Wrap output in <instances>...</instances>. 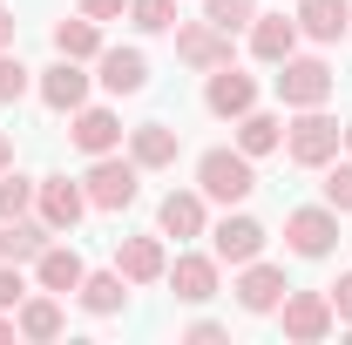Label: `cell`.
Instances as JSON below:
<instances>
[{
    "label": "cell",
    "mask_w": 352,
    "mask_h": 345,
    "mask_svg": "<svg viewBox=\"0 0 352 345\" xmlns=\"http://www.w3.org/2000/svg\"><path fill=\"white\" fill-rule=\"evenodd\" d=\"M0 47H14V7L0 0Z\"/></svg>",
    "instance_id": "d590c367"
},
{
    "label": "cell",
    "mask_w": 352,
    "mask_h": 345,
    "mask_svg": "<svg viewBox=\"0 0 352 345\" xmlns=\"http://www.w3.org/2000/svg\"><path fill=\"white\" fill-rule=\"evenodd\" d=\"M230 129H237V149H244L251 163H258V156H278V149H285V115H278V109H264V102L251 109V115H237Z\"/></svg>",
    "instance_id": "603a6c76"
},
{
    "label": "cell",
    "mask_w": 352,
    "mask_h": 345,
    "mask_svg": "<svg viewBox=\"0 0 352 345\" xmlns=\"http://www.w3.org/2000/svg\"><path fill=\"white\" fill-rule=\"evenodd\" d=\"M47 244H54V230H47L34 210H28V216H7V223H0V258H7V264H34Z\"/></svg>",
    "instance_id": "cb8c5ba5"
},
{
    "label": "cell",
    "mask_w": 352,
    "mask_h": 345,
    "mask_svg": "<svg viewBox=\"0 0 352 345\" xmlns=\"http://www.w3.org/2000/svg\"><path fill=\"white\" fill-rule=\"evenodd\" d=\"M28 88H34V68H28L14 47H0V109H7V102H21Z\"/></svg>",
    "instance_id": "f546056e"
},
{
    "label": "cell",
    "mask_w": 352,
    "mask_h": 345,
    "mask_svg": "<svg viewBox=\"0 0 352 345\" xmlns=\"http://www.w3.org/2000/svg\"><path fill=\"white\" fill-rule=\"evenodd\" d=\"M176 61L197 68V75H210V68L230 61V34L217 21H176Z\"/></svg>",
    "instance_id": "9a60e30c"
},
{
    "label": "cell",
    "mask_w": 352,
    "mask_h": 345,
    "mask_svg": "<svg viewBox=\"0 0 352 345\" xmlns=\"http://www.w3.org/2000/svg\"><path fill=\"white\" fill-rule=\"evenodd\" d=\"M285 251L292 258H332L339 251V210L332 203H305L285 216Z\"/></svg>",
    "instance_id": "8992f818"
},
{
    "label": "cell",
    "mask_w": 352,
    "mask_h": 345,
    "mask_svg": "<svg viewBox=\"0 0 352 345\" xmlns=\"http://www.w3.org/2000/svg\"><path fill=\"white\" fill-rule=\"evenodd\" d=\"M339 149H346V122H339V115H325V109H292V122H285V156H292L298 170H325Z\"/></svg>",
    "instance_id": "6da1fadb"
},
{
    "label": "cell",
    "mask_w": 352,
    "mask_h": 345,
    "mask_svg": "<svg viewBox=\"0 0 352 345\" xmlns=\"http://www.w3.org/2000/svg\"><path fill=\"white\" fill-rule=\"evenodd\" d=\"M75 14H88V21H122L129 0H75Z\"/></svg>",
    "instance_id": "e575fe53"
},
{
    "label": "cell",
    "mask_w": 352,
    "mask_h": 345,
    "mask_svg": "<svg viewBox=\"0 0 352 345\" xmlns=\"http://www.w3.org/2000/svg\"><path fill=\"white\" fill-rule=\"evenodd\" d=\"M292 21H298V34L318 47H332V41H346V27H352V0H298L292 7Z\"/></svg>",
    "instance_id": "ffe728a7"
},
{
    "label": "cell",
    "mask_w": 352,
    "mask_h": 345,
    "mask_svg": "<svg viewBox=\"0 0 352 345\" xmlns=\"http://www.w3.org/2000/svg\"><path fill=\"white\" fill-rule=\"evenodd\" d=\"M183 339H190V345H217V339H230V325H217V318H190Z\"/></svg>",
    "instance_id": "836d02e7"
},
{
    "label": "cell",
    "mask_w": 352,
    "mask_h": 345,
    "mask_svg": "<svg viewBox=\"0 0 352 345\" xmlns=\"http://www.w3.org/2000/svg\"><path fill=\"white\" fill-rule=\"evenodd\" d=\"M204 109H210L217 122H237V115H251V109H258V75H244L237 61L210 68V82H204Z\"/></svg>",
    "instance_id": "4fadbf2b"
},
{
    "label": "cell",
    "mask_w": 352,
    "mask_h": 345,
    "mask_svg": "<svg viewBox=\"0 0 352 345\" xmlns=\"http://www.w3.org/2000/svg\"><path fill=\"white\" fill-rule=\"evenodd\" d=\"M122 115L109 109V102H82L75 115H68V142L82 149V156H109V149H122Z\"/></svg>",
    "instance_id": "5bb4252c"
},
{
    "label": "cell",
    "mask_w": 352,
    "mask_h": 345,
    "mask_svg": "<svg viewBox=\"0 0 352 345\" xmlns=\"http://www.w3.org/2000/svg\"><path fill=\"white\" fill-rule=\"evenodd\" d=\"M264 244H271V230H264L251 210H223L217 223H210V251H217V264H251V258H264Z\"/></svg>",
    "instance_id": "9c48e42d"
},
{
    "label": "cell",
    "mask_w": 352,
    "mask_h": 345,
    "mask_svg": "<svg viewBox=\"0 0 352 345\" xmlns=\"http://www.w3.org/2000/svg\"><path fill=\"white\" fill-rule=\"evenodd\" d=\"M21 298H28V264H7V258H0V311H14Z\"/></svg>",
    "instance_id": "1f68e13d"
},
{
    "label": "cell",
    "mask_w": 352,
    "mask_h": 345,
    "mask_svg": "<svg viewBox=\"0 0 352 345\" xmlns=\"http://www.w3.org/2000/svg\"><path fill=\"white\" fill-rule=\"evenodd\" d=\"M116 271H122L129 285H163V271H170L163 230H149V237H122V244H116Z\"/></svg>",
    "instance_id": "ac0fdd59"
},
{
    "label": "cell",
    "mask_w": 352,
    "mask_h": 345,
    "mask_svg": "<svg viewBox=\"0 0 352 345\" xmlns=\"http://www.w3.org/2000/svg\"><path fill=\"white\" fill-rule=\"evenodd\" d=\"M82 190H88V210H129L135 197H142V170H135V156H122V149H109V156H88V176H82Z\"/></svg>",
    "instance_id": "3957f363"
},
{
    "label": "cell",
    "mask_w": 352,
    "mask_h": 345,
    "mask_svg": "<svg viewBox=\"0 0 352 345\" xmlns=\"http://www.w3.org/2000/svg\"><path fill=\"white\" fill-rule=\"evenodd\" d=\"M14 332L21 339H34V345H47V339H61L68 332V298H54V291H28V298L14 304Z\"/></svg>",
    "instance_id": "2e32d148"
},
{
    "label": "cell",
    "mask_w": 352,
    "mask_h": 345,
    "mask_svg": "<svg viewBox=\"0 0 352 345\" xmlns=\"http://www.w3.org/2000/svg\"><path fill=\"white\" fill-rule=\"evenodd\" d=\"M163 285L176 291V304H210L223 291V264H217V251H176Z\"/></svg>",
    "instance_id": "ba28073f"
},
{
    "label": "cell",
    "mask_w": 352,
    "mask_h": 345,
    "mask_svg": "<svg viewBox=\"0 0 352 345\" xmlns=\"http://www.w3.org/2000/svg\"><path fill=\"white\" fill-rule=\"evenodd\" d=\"M0 170H14V135H0Z\"/></svg>",
    "instance_id": "8d00e7d4"
},
{
    "label": "cell",
    "mask_w": 352,
    "mask_h": 345,
    "mask_svg": "<svg viewBox=\"0 0 352 345\" xmlns=\"http://www.w3.org/2000/svg\"><path fill=\"white\" fill-rule=\"evenodd\" d=\"M95 82L109 95H142L149 88V54L142 47H102L95 54Z\"/></svg>",
    "instance_id": "e0dca14e"
},
{
    "label": "cell",
    "mask_w": 352,
    "mask_h": 345,
    "mask_svg": "<svg viewBox=\"0 0 352 345\" xmlns=\"http://www.w3.org/2000/svg\"><path fill=\"white\" fill-rule=\"evenodd\" d=\"M34 183H41V176L0 170V223H7V216H28V210H34Z\"/></svg>",
    "instance_id": "4316f807"
},
{
    "label": "cell",
    "mask_w": 352,
    "mask_h": 345,
    "mask_svg": "<svg viewBox=\"0 0 352 345\" xmlns=\"http://www.w3.org/2000/svg\"><path fill=\"white\" fill-rule=\"evenodd\" d=\"M0 339H21V332H14V311H0Z\"/></svg>",
    "instance_id": "74e56055"
},
{
    "label": "cell",
    "mask_w": 352,
    "mask_h": 345,
    "mask_svg": "<svg viewBox=\"0 0 352 345\" xmlns=\"http://www.w3.org/2000/svg\"><path fill=\"white\" fill-rule=\"evenodd\" d=\"M204 21H217L223 34H244L258 21V0H204Z\"/></svg>",
    "instance_id": "f1b7e54d"
},
{
    "label": "cell",
    "mask_w": 352,
    "mask_h": 345,
    "mask_svg": "<svg viewBox=\"0 0 352 345\" xmlns=\"http://www.w3.org/2000/svg\"><path fill=\"white\" fill-rule=\"evenodd\" d=\"M346 156H352V122H346Z\"/></svg>",
    "instance_id": "f35d334b"
},
{
    "label": "cell",
    "mask_w": 352,
    "mask_h": 345,
    "mask_svg": "<svg viewBox=\"0 0 352 345\" xmlns=\"http://www.w3.org/2000/svg\"><path fill=\"white\" fill-rule=\"evenodd\" d=\"M129 291H135V285L122 278V271H88L75 298H82L88 318H116V311H129Z\"/></svg>",
    "instance_id": "d4e9b609"
},
{
    "label": "cell",
    "mask_w": 352,
    "mask_h": 345,
    "mask_svg": "<svg viewBox=\"0 0 352 345\" xmlns=\"http://www.w3.org/2000/svg\"><path fill=\"white\" fill-rule=\"evenodd\" d=\"M285 291H292L285 264H264V258L237 264V278H230V298H237V311H244V318H278Z\"/></svg>",
    "instance_id": "5b68a950"
},
{
    "label": "cell",
    "mask_w": 352,
    "mask_h": 345,
    "mask_svg": "<svg viewBox=\"0 0 352 345\" xmlns=\"http://www.w3.org/2000/svg\"><path fill=\"white\" fill-rule=\"evenodd\" d=\"M346 41H352V27H346Z\"/></svg>",
    "instance_id": "ab89813d"
},
{
    "label": "cell",
    "mask_w": 352,
    "mask_h": 345,
    "mask_svg": "<svg viewBox=\"0 0 352 345\" xmlns=\"http://www.w3.org/2000/svg\"><path fill=\"white\" fill-rule=\"evenodd\" d=\"M325 298H332V311H339V325L352 332V271H339V285H325Z\"/></svg>",
    "instance_id": "d6a6232c"
},
{
    "label": "cell",
    "mask_w": 352,
    "mask_h": 345,
    "mask_svg": "<svg viewBox=\"0 0 352 345\" xmlns=\"http://www.w3.org/2000/svg\"><path fill=\"white\" fill-rule=\"evenodd\" d=\"M156 230L176 237V244H197V237H210V197L190 183V190H170L163 203H156Z\"/></svg>",
    "instance_id": "7c38bea8"
},
{
    "label": "cell",
    "mask_w": 352,
    "mask_h": 345,
    "mask_svg": "<svg viewBox=\"0 0 352 345\" xmlns=\"http://www.w3.org/2000/svg\"><path fill=\"white\" fill-rule=\"evenodd\" d=\"M325 203H332L339 216H352V156L346 163H339V156L325 163Z\"/></svg>",
    "instance_id": "4dcf8cb0"
},
{
    "label": "cell",
    "mask_w": 352,
    "mask_h": 345,
    "mask_svg": "<svg viewBox=\"0 0 352 345\" xmlns=\"http://www.w3.org/2000/svg\"><path fill=\"white\" fill-rule=\"evenodd\" d=\"M102 21H88V14H75V21H54V54H68V61H88L95 68V54H102Z\"/></svg>",
    "instance_id": "484cf974"
},
{
    "label": "cell",
    "mask_w": 352,
    "mask_h": 345,
    "mask_svg": "<svg viewBox=\"0 0 352 345\" xmlns=\"http://www.w3.org/2000/svg\"><path fill=\"white\" fill-rule=\"evenodd\" d=\"M332 88H339V75L325 54H285L278 61V102L285 109H325Z\"/></svg>",
    "instance_id": "277c9868"
},
{
    "label": "cell",
    "mask_w": 352,
    "mask_h": 345,
    "mask_svg": "<svg viewBox=\"0 0 352 345\" xmlns=\"http://www.w3.org/2000/svg\"><path fill=\"white\" fill-rule=\"evenodd\" d=\"M197 190L210 197V203H223V210H237L251 190H258V163L230 142V149H204L197 156Z\"/></svg>",
    "instance_id": "7a4b0ae2"
},
{
    "label": "cell",
    "mask_w": 352,
    "mask_h": 345,
    "mask_svg": "<svg viewBox=\"0 0 352 345\" xmlns=\"http://www.w3.org/2000/svg\"><path fill=\"white\" fill-rule=\"evenodd\" d=\"M34 216H41L54 237H75V223L88 216V190L68 183V176H41L34 183Z\"/></svg>",
    "instance_id": "30bf717a"
},
{
    "label": "cell",
    "mask_w": 352,
    "mask_h": 345,
    "mask_svg": "<svg viewBox=\"0 0 352 345\" xmlns=\"http://www.w3.org/2000/svg\"><path fill=\"white\" fill-rule=\"evenodd\" d=\"M244 34H251V61H264V68H278L285 54H298V41H305L292 14H258Z\"/></svg>",
    "instance_id": "44dd1931"
},
{
    "label": "cell",
    "mask_w": 352,
    "mask_h": 345,
    "mask_svg": "<svg viewBox=\"0 0 352 345\" xmlns=\"http://www.w3.org/2000/svg\"><path fill=\"white\" fill-rule=\"evenodd\" d=\"M135 34H176V0H129Z\"/></svg>",
    "instance_id": "83f0119b"
},
{
    "label": "cell",
    "mask_w": 352,
    "mask_h": 345,
    "mask_svg": "<svg viewBox=\"0 0 352 345\" xmlns=\"http://www.w3.org/2000/svg\"><path fill=\"white\" fill-rule=\"evenodd\" d=\"M88 88H95V75H88V61H68V54H54L41 75H34V95H41L54 115H75L88 102Z\"/></svg>",
    "instance_id": "8fae6325"
},
{
    "label": "cell",
    "mask_w": 352,
    "mask_h": 345,
    "mask_svg": "<svg viewBox=\"0 0 352 345\" xmlns=\"http://www.w3.org/2000/svg\"><path fill=\"white\" fill-rule=\"evenodd\" d=\"M82 278H88L82 251H75V244H61V237L34 258V285H41V291H54V298H75V291H82Z\"/></svg>",
    "instance_id": "d6986e66"
},
{
    "label": "cell",
    "mask_w": 352,
    "mask_h": 345,
    "mask_svg": "<svg viewBox=\"0 0 352 345\" xmlns=\"http://www.w3.org/2000/svg\"><path fill=\"white\" fill-rule=\"evenodd\" d=\"M278 325H285V339L318 345V339H332V332H339V311H332V298H325V291H285Z\"/></svg>",
    "instance_id": "52a82bcc"
},
{
    "label": "cell",
    "mask_w": 352,
    "mask_h": 345,
    "mask_svg": "<svg viewBox=\"0 0 352 345\" xmlns=\"http://www.w3.org/2000/svg\"><path fill=\"white\" fill-rule=\"evenodd\" d=\"M129 156H135V170H142V176H149V170H176L183 135H176L170 122H135V129H129Z\"/></svg>",
    "instance_id": "7402d4cb"
}]
</instances>
